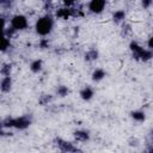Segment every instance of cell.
Instances as JSON below:
<instances>
[{
	"mask_svg": "<svg viewBox=\"0 0 153 153\" xmlns=\"http://www.w3.org/2000/svg\"><path fill=\"white\" fill-rule=\"evenodd\" d=\"M131 118L133 120H135V121H137V122H141V121H145V112H142V111H133L131 114Z\"/></svg>",
	"mask_w": 153,
	"mask_h": 153,
	"instance_id": "4fadbf2b",
	"label": "cell"
},
{
	"mask_svg": "<svg viewBox=\"0 0 153 153\" xmlns=\"http://www.w3.org/2000/svg\"><path fill=\"white\" fill-rule=\"evenodd\" d=\"M141 4L143 6V8H148L152 5V0H141Z\"/></svg>",
	"mask_w": 153,
	"mask_h": 153,
	"instance_id": "ac0fdd59",
	"label": "cell"
},
{
	"mask_svg": "<svg viewBox=\"0 0 153 153\" xmlns=\"http://www.w3.org/2000/svg\"><path fill=\"white\" fill-rule=\"evenodd\" d=\"M74 136L76 140H80V141H86L88 139V133L85 131V130H76L74 133Z\"/></svg>",
	"mask_w": 153,
	"mask_h": 153,
	"instance_id": "7c38bea8",
	"label": "cell"
},
{
	"mask_svg": "<svg viewBox=\"0 0 153 153\" xmlns=\"http://www.w3.org/2000/svg\"><path fill=\"white\" fill-rule=\"evenodd\" d=\"M1 126H2V124H1V122H0V128H1Z\"/></svg>",
	"mask_w": 153,
	"mask_h": 153,
	"instance_id": "7402d4cb",
	"label": "cell"
},
{
	"mask_svg": "<svg viewBox=\"0 0 153 153\" xmlns=\"http://www.w3.org/2000/svg\"><path fill=\"white\" fill-rule=\"evenodd\" d=\"M105 5H106V1L105 0H91L90 4H88V10L92 12V13H102L105 8Z\"/></svg>",
	"mask_w": 153,
	"mask_h": 153,
	"instance_id": "5b68a950",
	"label": "cell"
},
{
	"mask_svg": "<svg viewBox=\"0 0 153 153\" xmlns=\"http://www.w3.org/2000/svg\"><path fill=\"white\" fill-rule=\"evenodd\" d=\"M11 26L14 31H19V30H24L27 27V19L25 16L23 14H16L12 17L11 19Z\"/></svg>",
	"mask_w": 153,
	"mask_h": 153,
	"instance_id": "277c9868",
	"label": "cell"
},
{
	"mask_svg": "<svg viewBox=\"0 0 153 153\" xmlns=\"http://www.w3.org/2000/svg\"><path fill=\"white\" fill-rule=\"evenodd\" d=\"M124 11H117L114 13V20L116 22H121L122 19H124Z\"/></svg>",
	"mask_w": 153,
	"mask_h": 153,
	"instance_id": "9a60e30c",
	"label": "cell"
},
{
	"mask_svg": "<svg viewBox=\"0 0 153 153\" xmlns=\"http://www.w3.org/2000/svg\"><path fill=\"white\" fill-rule=\"evenodd\" d=\"M56 16L61 19H68L71 17V10L68 7H65V8H60L57 12H56Z\"/></svg>",
	"mask_w": 153,
	"mask_h": 153,
	"instance_id": "ba28073f",
	"label": "cell"
},
{
	"mask_svg": "<svg viewBox=\"0 0 153 153\" xmlns=\"http://www.w3.org/2000/svg\"><path fill=\"white\" fill-rule=\"evenodd\" d=\"M12 86V79L10 75H5L0 81V90L2 92H8Z\"/></svg>",
	"mask_w": 153,
	"mask_h": 153,
	"instance_id": "8992f818",
	"label": "cell"
},
{
	"mask_svg": "<svg viewBox=\"0 0 153 153\" xmlns=\"http://www.w3.org/2000/svg\"><path fill=\"white\" fill-rule=\"evenodd\" d=\"M130 50L133 53V56L135 59H140V60H149L152 57V51L151 49H143L141 45H139L136 42H131L130 43Z\"/></svg>",
	"mask_w": 153,
	"mask_h": 153,
	"instance_id": "7a4b0ae2",
	"label": "cell"
},
{
	"mask_svg": "<svg viewBox=\"0 0 153 153\" xmlns=\"http://www.w3.org/2000/svg\"><path fill=\"white\" fill-rule=\"evenodd\" d=\"M80 97L84 99V100H90L92 97H93V90L88 86L84 87L81 91H80Z\"/></svg>",
	"mask_w": 153,
	"mask_h": 153,
	"instance_id": "52a82bcc",
	"label": "cell"
},
{
	"mask_svg": "<svg viewBox=\"0 0 153 153\" xmlns=\"http://www.w3.org/2000/svg\"><path fill=\"white\" fill-rule=\"evenodd\" d=\"M30 69L33 72V73H38L41 69H42V61L41 60H35L31 62L30 65Z\"/></svg>",
	"mask_w": 153,
	"mask_h": 153,
	"instance_id": "8fae6325",
	"label": "cell"
},
{
	"mask_svg": "<svg viewBox=\"0 0 153 153\" xmlns=\"http://www.w3.org/2000/svg\"><path fill=\"white\" fill-rule=\"evenodd\" d=\"M57 93H59L61 97L67 96V93H68V88H67L66 86H60V87L57 88Z\"/></svg>",
	"mask_w": 153,
	"mask_h": 153,
	"instance_id": "e0dca14e",
	"label": "cell"
},
{
	"mask_svg": "<svg viewBox=\"0 0 153 153\" xmlns=\"http://www.w3.org/2000/svg\"><path fill=\"white\" fill-rule=\"evenodd\" d=\"M31 121L25 117V116H22V117H17V118H8L5 121L4 126L5 127H14L17 129H25L30 126Z\"/></svg>",
	"mask_w": 153,
	"mask_h": 153,
	"instance_id": "3957f363",
	"label": "cell"
},
{
	"mask_svg": "<svg viewBox=\"0 0 153 153\" xmlns=\"http://www.w3.org/2000/svg\"><path fill=\"white\" fill-rule=\"evenodd\" d=\"M63 4H65L66 6H71V5L74 4V0H63Z\"/></svg>",
	"mask_w": 153,
	"mask_h": 153,
	"instance_id": "ffe728a7",
	"label": "cell"
},
{
	"mask_svg": "<svg viewBox=\"0 0 153 153\" xmlns=\"http://www.w3.org/2000/svg\"><path fill=\"white\" fill-rule=\"evenodd\" d=\"M10 71H11V66H5V68L2 69V73L5 74V75H10Z\"/></svg>",
	"mask_w": 153,
	"mask_h": 153,
	"instance_id": "d6986e66",
	"label": "cell"
},
{
	"mask_svg": "<svg viewBox=\"0 0 153 153\" xmlns=\"http://www.w3.org/2000/svg\"><path fill=\"white\" fill-rule=\"evenodd\" d=\"M97 56H98V53H97L96 50H91V51H88V53L85 55V57H86L87 60H94V59H97Z\"/></svg>",
	"mask_w": 153,
	"mask_h": 153,
	"instance_id": "2e32d148",
	"label": "cell"
},
{
	"mask_svg": "<svg viewBox=\"0 0 153 153\" xmlns=\"http://www.w3.org/2000/svg\"><path fill=\"white\" fill-rule=\"evenodd\" d=\"M104 76H105V72H104L102 68L96 69V71L93 72V74H92V79H93V81H100Z\"/></svg>",
	"mask_w": 153,
	"mask_h": 153,
	"instance_id": "9c48e42d",
	"label": "cell"
},
{
	"mask_svg": "<svg viewBox=\"0 0 153 153\" xmlns=\"http://www.w3.org/2000/svg\"><path fill=\"white\" fill-rule=\"evenodd\" d=\"M54 27V19L50 17V16H43L41 17L37 22H36V25H35V29H36V32L41 36H47L51 32Z\"/></svg>",
	"mask_w": 153,
	"mask_h": 153,
	"instance_id": "6da1fadb",
	"label": "cell"
},
{
	"mask_svg": "<svg viewBox=\"0 0 153 153\" xmlns=\"http://www.w3.org/2000/svg\"><path fill=\"white\" fill-rule=\"evenodd\" d=\"M10 47V39L6 36H0V51H5L7 50Z\"/></svg>",
	"mask_w": 153,
	"mask_h": 153,
	"instance_id": "30bf717a",
	"label": "cell"
},
{
	"mask_svg": "<svg viewBox=\"0 0 153 153\" xmlns=\"http://www.w3.org/2000/svg\"><path fill=\"white\" fill-rule=\"evenodd\" d=\"M61 143H59V146H60V148L62 149V151H65V152H71V151H75V148L69 143V142H63V141H60Z\"/></svg>",
	"mask_w": 153,
	"mask_h": 153,
	"instance_id": "5bb4252c",
	"label": "cell"
},
{
	"mask_svg": "<svg viewBox=\"0 0 153 153\" xmlns=\"http://www.w3.org/2000/svg\"><path fill=\"white\" fill-rule=\"evenodd\" d=\"M2 2H4V0H0V5H1V4H2Z\"/></svg>",
	"mask_w": 153,
	"mask_h": 153,
	"instance_id": "44dd1931",
	"label": "cell"
}]
</instances>
